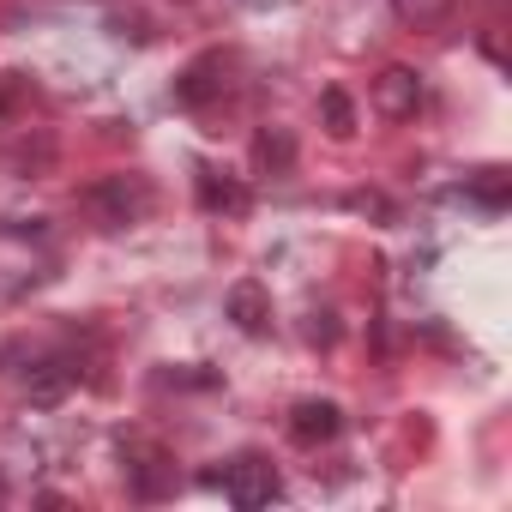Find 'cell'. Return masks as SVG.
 Returning a JSON list of instances; mask_svg holds the SVG:
<instances>
[{
	"label": "cell",
	"instance_id": "cell-1",
	"mask_svg": "<svg viewBox=\"0 0 512 512\" xmlns=\"http://www.w3.org/2000/svg\"><path fill=\"white\" fill-rule=\"evenodd\" d=\"M217 488H223V500L229 506H241V512H253V506H272L278 500V470H272V458H260V452H241L223 476H217Z\"/></svg>",
	"mask_w": 512,
	"mask_h": 512
},
{
	"label": "cell",
	"instance_id": "cell-2",
	"mask_svg": "<svg viewBox=\"0 0 512 512\" xmlns=\"http://www.w3.org/2000/svg\"><path fill=\"white\" fill-rule=\"evenodd\" d=\"M374 109H380L386 121H410V115L422 109V73H416V67H386V73L374 79Z\"/></svg>",
	"mask_w": 512,
	"mask_h": 512
},
{
	"label": "cell",
	"instance_id": "cell-3",
	"mask_svg": "<svg viewBox=\"0 0 512 512\" xmlns=\"http://www.w3.org/2000/svg\"><path fill=\"white\" fill-rule=\"evenodd\" d=\"M85 199H91V205H97V211H103L109 223H133V217H139V211L151 205V193H145L139 181H127V175H109V181H97V187H91Z\"/></svg>",
	"mask_w": 512,
	"mask_h": 512
},
{
	"label": "cell",
	"instance_id": "cell-4",
	"mask_svg": "<svg viewBox=\"0 0 512 512\" xmlns=\"http://www.w3.org/2000/svg\"><path fill=\"white\" fill-rule=\"evenodd\" d=\"M338 428H344V410H338L332 398H302V404L290 410V434H296L302 446H326V440H338Z\"/></svg>",
	"mask_w": 512,
	"mask_h": 512
},
{
	"label": "cell",
	"instance_id": "cell-5",
	"mask_svg": "<svg viewBox=\"0 0 512 512\" xmlns=\"http://www.w3.org/2000/svg\"><path fill=\"white\" fill-rule=\"evenodd\" d=\"M223 314H229L241 332H266V326H272V296H266L260 284H253V278H241V284H229Z\"/></svg>",
	"mask_w": 512,
	"mask_h": 512
},
{
	"label": "cell",
	"instance_id": "cell-6",
	"mask_svg": "<svg viewBox=\"0 0 512 512\" xmlns=\"http://www.w3.org/2000/svg\"><path fill=\"white\" fill-rule=\"evenodd\" d=\"M320 109H326V133H332V139H350V133H356V109H350L344 91H326Z\"/></svg>",
	"mask_w": 512,
	"mask_h": 512
},
{
	"label": "cell",
	"instance_id": "cell-7",
	"mask_svg": "<svg viewBox=\"0 0 512 512\" xmlns=\"http://www.w3.org/2000/svg\"><path fill=\"white\" fill-rule=\"evenodd\" d=\"M290 157H296L290 133H260V145H253V163H260V169H284Z\"/></svg>",
	"mask_w": 512,
	"mask_h": 512
},
{
	"label": "cell",
	"instance_id": "cell-8",
	"mask_svg": "<svg viewBox=\"0 0 512 512\" xmlns=\"http://www.w3.org/2000/svg\"><path fill=\"white\" fill-rule=\"evenodd\" d=\"M392 7H398V19H410V25H434V19L452 13V0H392Z\"/></svg>",
	"mask_w": 512,
	"mask_h": 512
},
{
	"label": "cell",
	"instance_id": "cell-9",
	"mask_svg": "<svg viewBox=\"0 0 512 512\" xmlns=\"http://www.w3.org/2000/svg\"><path fill=\"white\" fill-rule=\"evenodd\" d=\"M211 73H217V61H199V67L175 85V97H181V103H205V97H211Z\"/></svg>",
	"mask_w": 512,
	"mask_h": 512
},
{
	"label": "cell",
	"instance_id": "cell-10",
	"mask_svg": "<svg viewBox=\"0 0 512 512\" xmlns=\"http://www.w3.org/2000/svg\"><path fill=\"white\" fill-rule=\"evenodd\" d=\"M67 380H73V374H61V362H49V374H37V380H31V398H43V404H55V398L67 392Z\"/></svg>",
	"mask_w": 512,
	"mask_h": 512
},
{
	"label": "cell",
	"instance_id": "cell-11",
	"mask_svg": "<svg viewBox=\"0 0 512 512\" xmlns=\"http://www.w3.org/2000/svg\"><path fill=\"white\" fill-rule=\"evenodd\" d=\"M199 199L205 205H229V211H241L247 199H241V187H217V181H199Z\"/></svg>",
	"mask_w": 512,
	"mask_h": 512
},
{
	"label": "cell",
	"instance_id": "cell-12",
	"mask_svg": "<svg viewBox=\"0 0 512 512\" xmlns=\"http://www.w3.org/2000/svg\"><path fill=\"white\" fill-rule=\"evenodd\" d=\"M476 199H488V205H500V199H506V187H500V169H488V181L476 187Z\"/></svg>",
	"mask_w": 512,
	"mask_h": 512
}]
</instances>
